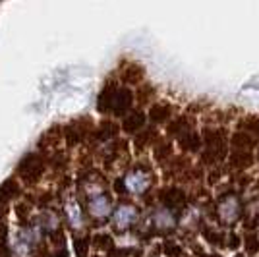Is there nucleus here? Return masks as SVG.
Returning a JSON list of instances; mask_svg holds the SVG:
<instances>
[{
    "label": "nucleus",
    "mask_w": 259,
    "mask_h": 257,
    "mask_svg": "<svg viewBox=\"0 0 259 257\" xmlns=\"http://www.w3.org/2000/svg\"><path fill=\"white\" fill-rule=\"evenodd\" d=\"M203 143H205L203 162L213 164V162H219L225 159V155H227V136H225V130L205 128L203 130Z\"/></svg>",
    "instance_id": "nucleus-1"
},
{
    "label": "nucleus",
    "mask_w": 259,
    "mask_h": 257,
    "mask_svg": "<svg viewBox=\"0 0 259 257\" xmlns=\"http://www.w3.org/2000/svg\"><path fill=\"white\" fill-rule=\"evenodd\" d=\"M16 170L25 186H35L45 174V159L39 153H27L22 161L18 162Z\"/></svg>",
    "instance_id": "nucleus-2"
},
{
    "label": "nucleus",
    "mask_w": 259,
    "mask_h": 257,
    "mask_svg": "<svg viewBox=\"0 0 259 257\" xmlns=\"http://www.w3.org/2000/svg\"><path fill=\"white\" fill-rule=\"evenodd\" d=\"M93 130V124H91V118L89 116H81L77 122H72L64 128V140L68 147H74L79 141L83 140L85 136H89V132Z\"/></svg>",
    "instance_id": "nucleus-3"
},
{
    "label": "nucleus",
    "mask_w": 259,
    "mask_h": 257,
    "mask_svg": "<svg viewBox=\"0 0 259 257\" xmlns=\"http://www.w3.org/2000/svg\"><path fill=\"white\" fill-rule=\"evenodd\" d=\"M124 186H126V190L134 193H145L149 188H151V176H149V172L145 170H132L126 174V178H124Z\"/></svg>",
    "instance_id": "nucleus-4"
},
{
    "label": "nucleus",
    "mask_w": 259,
    "mask_h": 257,
    "mask_svg": "<svg viewBox=\"0 0 259 257\" xmlns=\"http://www.w3.org/2000/svg\"><path fill=\"white\" fill-rule=\"evenodd\" d=\"M136 219H138V209L134 205L124 203L120 205L118 209H116V213H114V217H112V226L116 230H128L130 226L136 223Z\"/></svg>",
    "instance_id": "nucleus-5"
},
{
    "label": "nucleus",
    "mask_w": 259,
    "mask_h": 257,
    "mask_svg": "<svg viewBox=\"0 0 259 257\" xmlns=\"http://www.w3.org/2000/svg\"><path fill=\"white\" fill-rule=\"evenodd\" d=\"M134 105V93L128 87H118L114 93V103H112V112L116 116H124Z\"/></svg>",
    "instance_id": "nucleus-6"
},
{
    "label": "nucleus",
    "mask_w": 259,
    "mask_h": 257,
    "mask_svg": "<svg viewBox=\"0 0 259 257\" xmlns=\"http://www.w3.org/2000/svg\"><path fill=\"white\" fill-rule=\"evenodd\" d=\"M20 195H22V190L16 182V178H6L4 182L0 184V205L6 207L10 201L18 199Z\"/></svg>",
    "instance_id": "nucleus-7"
},
{
    "label": "nucleus",
    "mask_w": 259,
    "mask_h": 257,
    "mask_svg": "<svg viewBox=\"0 0 259 257\" xmlns=\"http://www.w3.org/2000/svg\"><path fill=\"white\" fill-rule=\"evenodd\" d=\"M118 87L114 85L112 81H108L107 85L103 87V91L99 93L97 99V110L107 114V112H112V103H114V93H116Z\"/></svg>",
    "instance_id": "nucleus-8"
},
{
    "label": "nucleus",
    "mask_w": 259,
    "mask_h": 257,
    "mask_svg": "<svg viewBox=\"0 0 259 257\" xmlns=\"http://www.w3.org/2000/svg\"><path fill=\"white\" fill-rule=\"evenodd\" d=\"M161 201L166 205V209H176L186 203V192L182 188H166L161 192Z\"/></svg>",
    "instance_id": "nucleus-9"
},
{
    "label": "nucleus",
    "mask_w": 259,
    "mask_h": 257,
    "mask_svg": "<svg viewBox=\"0 0 259 257\" xmlns=\"http://www.w3.org/2000/svg\"><path fill=\"white\" fill-rule=\"evenodd\" d=\"M172 108L166 103H155L149 110V120H151L155 126H161V124H166L170 116H172Z\"/></svg>",
    "instance_id": "nucleus-10"
},
{
    "label": "nucleus",
    "mask_w": 259,
    "mask_h": 257,
    "mask_svg": "<svg viewBox=\"0 0 259 257\" xmlns=\"http://www.w3.org/2000/svg\"><path fill=\"white\" fill-rule=\"evenodd\" d=\"M143 124H145V114L141 110H132L124 118L122 128H124L126 134H136V132H140L143 128Z\"/></svg>",
    "instance_id": "nucleus-11"
},
{
    "label": "nucleus",
    "mask_w": 259,
    "mask_h": 257,
    "mask_svg": "<svg viewBox=\"0 0 259 257\" xmlns=\"http://www.w3.org/2000/svg\"><path fill=\"white\" fill-rule=\"evenodd\" d=\"M201 136L194 132V130H190V132H186L180 136V149L186 151V153H197V151L201 149Z\"/></svg>",
    "instance_id": "nucleus-12"
},
{
    "label": "nucleus",
    "mask_w": 259,
    "mask_h": 257,
    "mask_svg": "<svg viewBox=\"0 0 259 257\" xmlns=\"http://www.w3.org/2000/svg\"><path fill=\"white\" fill-rule=\"evenodd\" d=\"M60 141H62V126H53L43 134V138L39 141V147L41 149H54L60 145Z\"/></svg>",
    "instance_id": "nucleus-13"
},
{
    "label": "nucleus",
    "mask_w": 259,
    "mask_h": 257,
    "mask_svg": "<svg viewBox=\"0 0 259 257\" xmlns=\"http://www.w3.org/2000/svg\"><path fill=\"white\" fill-rule=\"evenodd\" d=\"M230 143H232L234 149H240V151H251L255 145H257L255 136H251V134H248V132H242V130L232 136Z\"/></svg>",
    "instance_id": "nucleus-14"
},
{
    "label": "nucleus",
    "mask_w": 259,
    "mask_h": 257,
    "mask_svg": "<svg viewBox=\"0 0 259 257\" xmlns=\"http://www.w3.org/2000/svg\"><path fill=\"white\" fill-rule=\"evenodd\" d=\"M108 211H110V197H107V195H97V197L91 199L89 213L93 215V217L105 219V217H108Z\"/></svg>",
    "instance_id": "nucleus-15"
},
{
    "label": "nucleus",
    "mask_w": 259,
    "mask_h": 257,
    "mask_svg": "<svg viewBox=\"0 0 259 257\" xmlns=\"http://www.w3.org/2000/svg\"><path fill=\"white\" fill-rule=\"evenodd\" d=\"M174 217L170 213V209H166V207H161V209H157L155 213H153V225L157 226V228H161V230H168V228H172L174 226Z\"/></svg>",
    "instance_id": "nucleus-16"
},
{
    "label": "nucleus",
    "mask_w": 259,
    "mask_h": 257,
    "mask_svg": "<svg viewBox=\"0 0 259 257\" xmlns=\"http://www.w3.org/2000/svg\"><path fill=\"white\" fill-rule=\"evenodd\" d=\"M251 162H253V157H251V151H240V149H234L230 153V164L238 168V170H244V168H248L251 166Z\"/></svg>",
    "instance_id": "nucleus-17"
},
{
    "label": "nucleus",
    "mask_w": 259,
    "mask_h": 257,
    "mask_svg": "<svg viewBox=\"0 0 259 257\" xmlns=\"http://www.w3.org/2000/svg\"><path fill=\"white\" fill-rule=\"evenodd\" d=\"M143 75H145V68L138 64V62H132V64L126 66V70L122 74V79L126 83H140L141 79H143Z\"/></svg>",
    "instance_id": "nucleus-18"
},
{
    "label": "nucleus",
    "mask_w": 259,
    "mask_h": 257,
    "mask_svg": "<svg viewBox=\"0 0 259 257\" xmlns=\"http://www.w3.org/2000/svg\"><path fill=\"white\" fill-rule=\"evenodd\" d=\"M118 134V126L114 124V122H101L97 126V130H95V140L97 141H108L112 140L114 136Z\"/></svg>",
    "instance_id": "nucleus-19"
},
{
    "label": "nucleus",
    "mask_w": 259,
    "mask_h": 257,
    "mask_svg": "<svg viewBox=\"0 0 259 257\" xmlns=\"http://www.w3.org/2000/svg\"><path fill=\"white\" fill-rule=\"evenodd\" d=\"M190 122V118L188 116H178L176 120H172L170 124H168V136L170 138H180L182 134H186V132H190L192 130V124H188Z\"/></svg>",
    "instance_id": "nucleus-20"
},
{
    "label": "nucleus",
    "mask_w": 259,
    "mask_h": 257,
    "mask_svg": "<svg viewBox=\"0 0 259 257\" xmlns=\"http://www.w3.org/2000/svg\"><path fill=\"white\" fill-rule=\"evenodd\" d=\"M238 213H240V207L234 199H223L219 203V215L223 221H234Z\"/></svg>",
    "instance_id": "nucleus-21"
},
{
    "label": "nucleus",
    "mask_w": 259,
    "mask_h": 257,
    "mask_svg": "<svg viewBox=\"0 0 259 257\" xmlns=\"http://www.w3.org/2000/svg\"><path fill=\"white\" fill-rule=\"evenodd\" d=\"M172 155V143L166 140H157L155 141V159L159 162H164L166 159H170Z\"/></svg>",
    "instance_id": "nucleus-22"
},
{
    "label": "nucleus",
    "mask_w": 259,
    "mask_h": 257,
    "mask_svg": "<svg viewBox=\"0 0 259 257\" xmlns=\"http://www.w3.org/2000/svg\"><path fill=\"white\" fill-rule=\"evenodd\" d=\"M159 140L157 138V132L153 128H147V130H143L141 134H138V138H136V149L138 151H143L149 143H153L155 145V141Z\"/></svg>",
    "instance_id": "nucleus-23"
},
{
    "label": "nucleus",
    "mask_w": 259,
    "mask_h": 257,
    "mask_svg": "<svg viewBox=\"0 0 259 257\" xmlns=\"http://www.w3.org/2000/svg\"><path fill=\"white\" fill-rule=\"evenodd\" d=\"M91 242H93V246L97 247V249L114 251V242H112V238H110L107 232H97V234H93Z\"/></svg>",
    "instance_id": "nucleus-24"
},
{
    "label": "nucleus",
    "mask_w": 259,
    "mask_h": 257,
    "mask_svg": "<svg viewBox=\"0 0 259 257\" xmlns=\"http://www.w3.org/2000/svg\"><path fill=\"white\" fill-rule=\"evenodd\" d=\"M89 244H91V238H89V236H76V238H74V249H76V255L77 257H87Z\"/></svg>",
    "instance_id": "nucleus-25"
},
{
    "label": "nucleus",
    "mask_w": 259,
    "mask_h": 257,
    "mask_svg": "<svg viewBox=\"0 0 259 257\" xmlns=\"http://www.w3.org/2000/svg\"><path fill=\"white\" fill-rule=\"evenodd\" d=\"M240 126H242V132H248L251 136H255V134H259V118H255V116L244 118Z\"/></svg>",
    "instance_id": "nucleus-26"
},
{
    "label": "nucleus",
    "mask_w": 259,
    "mask_h": 257,
    "mask_svg": "<svg viewBox=\"0 0 259 257\" xmlns=\"http://www.w3.org/2000/svg\"><path fill=\"white\" fill-rule=\"evenodd\" d=\"M153 91H155V89H153L151 85H141L140 89H138V101H140V105H147V103L151 101L153 97H155Z\"/></svg>",
    "instance_id": "nucleus-27"
},
{
    "label": "nucleus",
    "mask_w": 259,
    "mask_h": 257,
    "mask_svg": "<svg viewBox=\"0 0 259 257\" xmlns=\"http://www.w3.org/2000/svg\"><path fill=\"white\" fill-rule=\"evenodd\" d=\"M162 251L166 253L168 257H180L184 253L182 247L178 246V244H174V242H164V246H162Z\"/></svg>",
    "instance_id": "nucleus-28"
},
{
    "label": "nucleus",
    "mask_w": 259,
    "mask_h": 257,
    "mask_svg": "<svg viewBox=\"0 0 259 257\" xmlns=\"http://www.w3.org/2000/svg\"><path fill=\"white\" fill-rule=\"evenodd\" d=\"M244 244H246V249H248L249 253H257V251H259V238L255 234H248V236H246Z\"/></svg>",
    "instance_id": "nucleus-29"
},
{
    "label": "nucleus",
    "mask_w": 259,
    "mask_h": 257,
    "mask_svg": "<svg viewBox=\"0 0 259 257\" xmlns=\"http://www.w3.org/2000/svg\"><path fill=\"white\" fill-rule=\"evenodd\" d=\"M29 213H31V207H29V203H23V201L16 203V217H18L22 223L27 219V217H29Z\"/></svg>",
    "instance_id": "nucleus-30"
},
{
    "label": "nucleus",
    "mask_w": 259,
    "mask_h": 257,
    "mask_svg": "<svg viewBox=\"0 0 259 257\" xmlns=\"http://www.w3.org/2000/svg\"><path fill=\"white\" fill-rule=\"evenodd\" d=\"M0 257H12V251L6 242V232L0 234Z\"/></svg>",
    "instance_id": "nucleus-31"
},
{
    "label": "nucleus",
    "mask_w": 259,
    "mask_h": 257,
    "mask_svg": "<svg viewBox=\"0 0 259 257\" xmlns=\"http://www.w3.org/2000/svg\"><path fill=\"white\" fill-rule=\"evenodd\" d=\"M203 236H205V240L207 242H209V244H213V246H215V244H221V242H223V240H221V236L219 234H213V230H209V228H207L205 232H203Z\"/></svg>",
    "instance_id": "nucleus-32"
},
{
    "label": "nucleus",
    "mask_w": 259,
    "mask_h": 257,
    "mask_svg": "<svg viewBox=\"0 0 259 257\" xmlns=\"http://www.w3.org/2000/svg\"><path fill=\"white\" fill-rule=\"evenodd\" d=\"M238 246H240V238L236 234H230V238H228V247L230 249H236Z\"/></svg>",
    "instance_id": "nucleus-33"
},
{
    "label": "nucleus",
    "mask_w": 259,
    "mask_h": 257,
    "mask_svg": "<svg viewBox=\"0 0 259 257\" xmlns=\"http://www.w3.org/2000/svg\"><path fill=\"white\" fill-rule=\"evenodd\" d=\"M53 257H70L68 255V251H66V247H58V251L54 253Z\"/></svg>",
    "instance_id": "nucleus-34"
},
{
    "label": "nucleus",
    "mask_w": 259,
    "mask_h": 257,
    "mask_svg": "<svg viewBox=\"0 0 259 257\" xmlns=\"http://www.w3.org/2000/svg\"><path fill=\"white\" fill-rule=\"evenodd\" d=\"M124 190H126V186H124V180L120 178V180H116V192L122 193V192H124Z\"/></svg>",
    "instance_id": "nucleus-35"
},
{
    "label": "nucleus",
    "mask_w": 259,
    "mask_h": 257,
    "mask_svg": "<svg viewBox=\"0 0 259 257\" xmlns=\"http://www.w3.org/2000/svg\"><path fill=\"white\" fill-rule=\"evenodd\" d=\"M4 217H6V207H4V205H0V225L4 223Z\"/></svg>",
    "instance_id": "nucleus-36"
},
{
    "label": "nucleus",
    "mask_w": 259,
    "mask_h": 257,
    "mask_svg": "<svg viewBox=\"0 0 259 257\" xmlns=\"http://www.w3.org/2000/svg\"><path fill=\"white\" fill-rule=\"evenodd\" d=\"M211 257H223V255H219V253H215V255H211Z\"/></svg>",
    "instance_id": "nucleus-37"
},
{
    "label": "nucleus",
    "mask_w": 259,
    "mask_h": 257,
    "mask_svg": "<svg viewBox=\"0 0 259 257\" xmlns=\"http://www.w3.org/2000/svg\"><path fill=\"white\" fill-rule=\"evenodd\" d=\"M236 257H244V255H242V253H238V255Z\"/></svg>",
    "instance_id": "nucleus-38"
},
{
    "label": "nucleus",
    "mask_w": 259,
    "mask_h": 257,
    "mask_svg": "<svg viewBox=\"0 0 259 257\" xmlns=\"http://www.w3.org/2000/svg\"><path fill=\"white\" fill-rule=\"evenodd\" d=\"M112 257H116V255H112Z\"/></svg>",
    "instance_id": "nucleus-39"
}]
</instances>
